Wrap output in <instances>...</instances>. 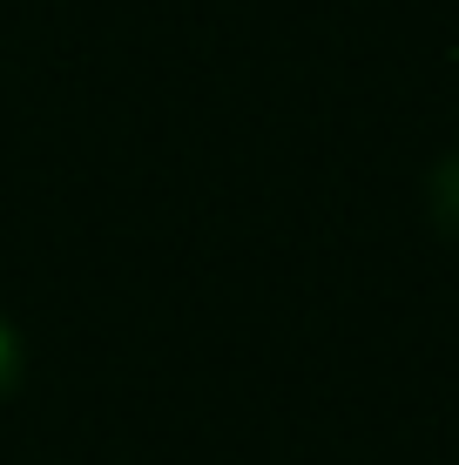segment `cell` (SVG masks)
<instances>
[{
    "mask_svg": "<svg viewBox=\"0 0 459 465\" xmlns=\"http://www.w3.org/2000/svg\"><path fill=\"white\" fill-rule=\"evenodd\" d=\"M14 384H21V331L0 317V398H7Z\"/></svg>",
    "mask_w": 459,
    "mask_h": 465,
    "instance_id": "obj_2",
    "label": "cell"
},
{
    "mask_svg": "<svg viewBox=\"0 0 459 465\" xmlns=\"http://www.w3.org/2000/svg\"><path fill=\"white\" fill-rule=\"evenodd\" d=\"M425 203H433L439 236H446V243L459 250V149L433 163V175H425Z\"/></svg>",
    "mask_w": 459,
    "mask_h": 465,
    "instance_id": "obj_1",
    "label": "cell"
}]
</instances>
